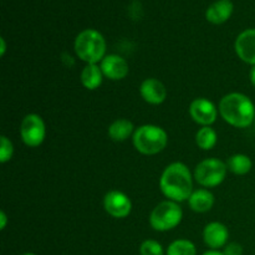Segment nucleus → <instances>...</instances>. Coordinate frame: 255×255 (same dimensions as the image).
<instances>
[{"instance_id": "1", "label": "nucleus", "mask_w": 255, "mask_h": 255, "mask_svg": "<svg viewBox=\"0 0 255 255\" xmlns=\"http://www.w3.org/2000/svg\"><path fill=\"white\" fill-rule=\"evenodd\" d=\"M159 188L169 201L177 203L188 201L193 193V177L187 164L182 162L168 164L159 178Z\"/></svg>"}, {"instance_id": "2", "label": "nucleus", "mask_w": 255, "mask_h": 255, "mask_svg": "<svg viewBox=\"0 0 255 255\" xmlns=\"http://www.w3.org/2000/svg\"><path fill=\"white\" fill-rule=\"evenodd\" d=\"M218 111L222 119L236 128H247L254 124L255 105L242 92H231L222 97Z\"/></svg>"}, {"instance_id": "3", "label": "nucleus", "mask_w": 255, "mask_h": 255, "mask_svg": "<svg viewBox=\"0 0 255 255\" xmlns=\"http://www.w3.org/2000/svg\"><path fill=\"white\" fill-rule=\"evenodd\" d=\"M106 40L95 29H85L76 36L74 49L77 57L86 64H99L106 56Z\"/></svg>"}, {"instance_id": "4", "label": "nucleus", "mask_w": 255, "mask_h": 255, "mask_svg": "<svg viewBox=\"0 0 255 255\" xmlns=\"http://www.w3.org/2000/svg\"><path fill=\"white\" fill-rule=\"evenodd\" d=\"M133 146L144 156H154L163 151L168 143V134L157 125H142L134 129Z\"/></svg>"}, {"instance_id": "5", "label": "nucleus", "mask_w": 255, "mask_h": 255, "mask_svg": "<svg viewBox=\"0 0 255 255\" xmlns=\"http://www.w3.org/2000/svg\"><path fill=\"white\" fill-rule=\"evenodd\" d=\"M182 218L183 211L179 203L167 199L152 209L149 214V224L156 232H168L179 226Z\"/></svg>"}, {"instance_id": "6", "label": "nucleus", "mask_w": 255, "mask_h": 255, "mask_svg": "<svg viewBox=\"0 0 255 255\" xmlns=\"http://www.w3.org/2000/svg\"><path fill=\"white\" fill-rule=\"evenodd\" d=\"M228 167L219 158H207L199 162L194 168L193 177L199 186L204 188H214L226 179Z\"/></svg>"}, {"instance_id": "7", "label": "nucleus", "mask_w": 255, "mask_h": 255, "mask_svg": "<svg viewBox=\"0 0 255 255\" xmlns=\"http://www.w3.org/2000/svg\"><path fill=\"white\" fill-rule=\"evenodd\" d=\"M20 137L27 147H39L46 137V126L37 114H29L20 124Z\"/></svg>"}, {"instance_id": "8", "label": "nucleus", "mask_w": 255, "mask_h": 255, "mask_svg": "<svg viewBox=\"0 0 255 255\" xmlns=\"http://www.w3.org/2000/svg\"><path fill=\"white\" fill-rule=\"evenodd\" d=\"M218 109L211 100L206 97L194 99L189 105V115L196 124L204 126H212L218 117Z\"/></svg>"}, {"instance_id": "9", "label": "nucleus", "mask_w": 255, "mask_h": 255, "mask_svg": "<svg viewBox=\"0 0 255 255\" xmlns=\"http://www.w3.org/2000/svg\"><path fill=\"white\" fill-rule=\"evenodd\" d=\"M104 208L106 213L114 218L122 219L131 213L132 202L124 192L110 191L104 197Z\"/></svg>"}, {"instance_id": "10", "label": "nucleus", "mask_w": 255, "mask_h": 255, "mask_svg": "<svg viewBox=\"0 0 255 255\" xmlns=\"http://www.w3.org/2000/svg\"><path fill=\"white\" fill-rule=\"evenodd\" d=\"M100 67H101L104 76L106 79L112 80V81L124 80L129 72V66L127 60L117 54L106 55L104 60L100 62Z\"/></svg>"}, {"instance_id": "11", "label": "nucleus", "mask_w": 255, "mask_h": 255, "mask_svg": "<svg viewBox=\"0 0 255 255\" xmlns=\"http://www.w3.org/2000/svg\"><path fill=\"white\" fill-rule=\"evenodd\" d=\"M234 50L239 59L246 64L255 65V29H247L237 36Z\"/></svg>"}, {"instance_id": "12", "label": "nucleus", "mask_w": 255, "mask_h": 255, "mask_svg": "<svg viewBox=\"0 0 255 255\" xmlns=\"http://www.w3.org/2000/svg\"><path fill=\"white\" fill-rule=\"evenodd\" d=\"M229 231L221 222H211L203 229V241L207 247L219 251L228 244Z\"/></svg>"}, {"instance_id": "13", "label": "nucleus", "mask_w": 255, "mask_h": 255, "mask_svg": "<svg viewBox=\"0 0 255 255\" xmlns=\"http://www.w3.org/2000/svg\"><path fill=\"white\" fill-rule=\"evenodd\" d=\"M139 95L149 105H161L167 99V89L159 80L149 77L142 81Z\"/></svg>"}, {"instance_id": "14", "label": "nucleus", "mask_w": 255, "mask_h": 255, "mask_svg": "<svg viewBox=\"0 0 255 255\" xmlns=\"http://www.w3.org/2000/svg\"><path fill=\"white\" fill-rule=\"evenodd\" d=\"M233 2L231 0H217L207 9L206 19L214 25H221L229 20L233 14Z\"/></svg>"}, {"instance_id": "15", "label": "nucleus", "mask_w": 255, "mask_h": 255, "mask_svg": "<svg viewBox=\"0 0 255 255\" xmlns=\"http://www.w3.org/2000/svg\"><path fill=\"white\" fill-rule=\"evenodd\" d=\"M188 206L196 213H207L214 206L213 193L206 188L196 189L188 198Z\"/></svg>"}, {"instance_id": "16", "label": "nucleus", "mask_w": 255, "mask_h": 255, "mask_svg": "<svg viewBox=\"0 0 255 255\" xmlns=\"http://www.w3.org/2000/svg\"><path fill=\"white\" fill-rule=\"evenodd\" d=\"M134 129L136 128H134L133 124L129 120L119 119L110 125L107 133H109V137L112 141L124 142L131 136H133Z\"/></svg>"}, {"instance_id": "17", "label": "nucleus", "mask_w": 255, "mask_h": 255, "mask_svg": "<svg viewBox=\"0 0 255 255\" xmlns=\"http://www.w3.org/2000/svg\"><path fill=\"white\" fill-rule=\"evenodd\" d=\"M104 77L105 76L99 64H86V66L82 69L81 75H80L81 84L87 90L99 89L102 85Z\"/></svg>"}, {"instance_id": "18", "label": "nucleus", "mask_w": 255, "mask_h": 255, "mask_svg": "<svg viewBox=\"0 0 255 255\" xmlns=\"http://www.w3.org/2000/svg\"><path fill=\"white\" fill-rule=\"evenodd\" d=\"M226 163L228 167V171L237 174V176H244V174L249 173L252 171V167H253L251 157L243 153L233 154L232 157H229Z\"/></svg>"}, {"instance_id": "19", "label": "nucleus", "mask_w": 255, "mask_h": 255, "mask_svg": "<svg viewBox=\"0 0 255 255\" xmlns=\"http://www.w3.org/2000/svg\"><path fill=\"white\" fill-rule=\"evenodd\" d=\"M218 142V134L212 128L211 126H204L197 131L196 133V143L203 151H209L216 147Z\"/></svg>"}, {"instance_id": "20", "label": "nucleus", "mask_w": 255, "mask_h": 255, "mask_svg": "<svg viewBox=\"0 0 255 255\" xmlns=\"http://www.w3.org/2000/svg\"><path fill=\"white\" fill-rule=\"evenodd\" d=\"M166 255H197V248L188 239H177L169 244Z\"/></svg>"}, {"instance_id": "21", "label": "nucleus", "mask_w": 255, "mask_h": 255, "mask_svg": "<svg viewBox=\"0 0 255 255\" xmlns=\"http://www.w3.org/2000/svg\"><path fill=\"white\" fill-rule=\"evenodd\" d=\"M139 254L141 255H164L163 247L159 242L153 239H147L142 242L139 246Z\"/></svg>"}, {"instance_id": "22", "label": "nucleus", "mask_w": 255, "mask_h": 255, "mask_svg": "<svg viewBox=\"0 0 255 255\" xmlns=\"http://www.w3.org/2000/svg\"><path fill=\"white\" fill-rule=\"evenodd\" d=\"M14 154V146L12 142L6 136L0 137V162L6 163L12 158Z\"/></svg>"}, {"instance_id": "23", "label": "nucleus", "mask_w": 255, "mask_h": 255, "mask_svg": "<svg viewBox=\"0 0 255 255\" xmlns=\"http://www.w3.org/2000/svg\"><path fill=\"white\" fill-rule=\"evenodd\" d=\"M224 255H243V247L239 243H228L224 247Z\"/></svg>"}, {"instance_id": "24", "label": "nucleus", "mask_w": 255, "mask_h": 255, "mask_svg": "<svg viewBox=\"0 0 255 255\" xmlns=\"http://www.w3.org/2000/svg\"><path fill=\"white\" fill-rule=\"evenodd\" d=\"M6 223H7V217L6 214H5L4 211L0 212V229L1 231H4L5 227H6Z\"/></svg>"}, {"instance_id": "25", "label": "nucleus", "mask_w": 255, "mask_h": 255, "mask_svg": "<svg viewBox=\"0 0 255 255\" xmlns=\"http://www.w3.org/2000/svg\"><path fill=\"white\" fill-rule=\"evenodd\" d=\"M6 51V42L4 37H0V56H4Z\"/></svg>"}, {"instance_id": "26", "label": "nucleus", "mask_w": 255, "mask_h": 255, "mask_svg": "<svg viewBox=\"0 0 255 255\" xmlns=\"http://www.w3.org/2000/svg\"><path fill=\"white\" fill-rule=\"evenodd\" d=\"M249 79H251L252 85L255 87V65L254 66H252L251 72H249Z\"/></svg>"}, {"instance_id": "27", "label": "nucleus", "mask_w": 255, "mask_h": 255, "mask_svg": "<svg viewBox=\"0 0 255 255\" xmlns=\"http://www.w3.org/2000/svg\"><path fill=\"white\" fill-rule=\"evenodd\" d=\"M202 255H224V253L221 251H213V249H211V251L206 252V253H203Z\"/></svg>"}, {"instance_id": "28", "label": "nucleus", "mask_w": 255, "mask_h": 255, "mask_svg": "<svg viewBox=\"0 0 255 255\" xmlns=\"http://www.w3.org/2000/svg\"><path fill=\"white\" fill-rule=\"evenodd\" d=\"M22 255H36L35 253H24Z\"/></svg>"}, {"instance_id": "29", "label": "nucleus", "mask_w": 255, "mask_h": 255, "mask_svg": "<svg viewBox=\"0 0 255 255\" xmlns=\"http://www.w3.org/2000/svg\"><path fill=\"white\" fill-rule=\"evenodd\" d=\"M254 127H255V120H254Z\"/></svg>"}]
</instances>
